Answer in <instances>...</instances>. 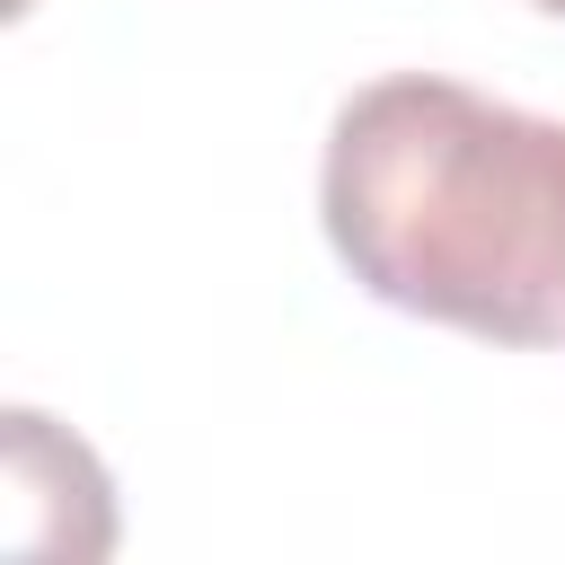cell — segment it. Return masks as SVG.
Here are the masks:
<instances>
[{"label": "cell", "instance_id": "obj_1", "mask_svg": "<svg viewBox=\"0 0 565 565\" xmlns=\"http://www.w3.org/2000/svg\"><path fill=\"white\" fill-rule=\"evenodd\" d=\"M318 212L371 300L486 344H565V115L388 71L335 106Z\"/></svg>", "mask_w": 565, "mask_h": 565}, {"label": "cell", "instance_id": "obj_2", "mask_svg": "<svg viewBox=\"0 0 565 565\" xmlns=\"http://www.w3.org/2000/svg\"><path fill=\"white\" fill-rule=\"evenodd\" d=\"M530 9H547V18H565V0H530Z\"/></svg>", "mask_w": 565, "mask_h": 565}]
</instances>
